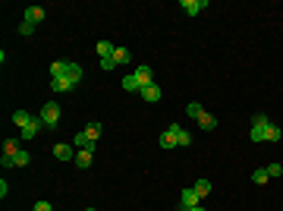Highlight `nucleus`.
<instances>
[{
    "instance_id": "1",
    "label": "nucleus",
    "mask_w": 283,
    "mask_h": 211,
    "mask_svg": "<svg viewBox=\"0 0 283 211\" xmlns=\"http://www.w3.org/2000/svg\"><path fill=\"white\" fill-rule=\"evenodd\" d=\"M41 120L47 129H57V123H60V104L57 101H47L41 107Z\"/></svg>"
},
{
    "instance_id": "2",
    "label": "nucleus",
    "mask_w": 283,
    "mask_h": 211,
    "mask_svg": "<svg viewBox=\"0 0 283 211\" xmlns=\"http://www.w3.org/2000/svg\"><path fill=\"white\" fill-rule=\"evenodd\" d=\"M267 126H271V120L265 114L255 117L252 120V142H267Z\"/></svg>"
},
{
    "instance_id": "3",
    "label": "nucleus",
    "mask_w": 283,
    "mask_h": 211,
    "mask_svg": "<svg viewBox=\"0 0 283 211\" xmlns=\"http://www.w3.org/2000/svg\"><path fill=\"white\" fill-rule=\"evenodd\" d=\"M179 133H183V126H179V123H170L167 133L160 136V148H177V145H179Z\"/></svg>"
},
{
    "instance_id": "4",
    "label": "nucleus",
    "mask_w": 283,
    "mask_h": 211,
    "mask_svg": "<svg viewBox=\"0 0 283 211\" xmlns=\"http://www.w3.org/2000/svg\"><path fill=\"white\" fill-rule=\"evenodd\" d=\"M72 164H76L79 170H88L91 164H94V148H79V151H76V161H72Z\"/></svg>"
},
{
    "instance_id": "5",
    "label": "nucleus",
    "mask_w": 283,
    "mask_h": 211,
    "mask_svg": "<svg viewBox=\"0 0 283 211\" xmlns=\"http://www.w3.org/2000/svg\"><path fill=\"white\" fill-rule=\"evenodd\" d=\"M41 126H44V120H41V117H32V123H29V126H25V129H19V139L32 142V139L38 136V129H41Z\"/></svg>"
},
{
    "instance_id": "6",
    "label": "nucleus",
    "mask_w": 283,
    "mask_h": 211,
    "mask_svg": "<svg viewBox=\"0 0 283 211\" xmlns=\"http://www.w3.org/2000/svg\"><path fill=\"white\" fill-rule=\"evenodd\" d=\"M139 95H142V98H145V101H148V104H158V101H160V95H164V91H160V85H158V82H154V85H145V88H142V91H139Z\"/></svg>"
},
{
    "instance_id": "7",
    "label": "nucleus",
    "mask_w": 283,
    "mask_h": 211,
    "mask_svg": "<svg viewBox=\"0 0 283 211\" xmlns=\"http://www.w3.org/2000/svg\"><path fill=\"white\" fill-rule=\"evenodd\" d=\"M201 10H208V0H183V13H186V16H198Z\"/></svg>"
},
{
    "instance_id": "8",
    "label": "nucleus",
    "mask_w": 283,
    "mask_h": 211,
    "mask_svg": "<svg viewBox=\"0 0 283 211\" xmlns=\"http://www.w3.org/2000/svg\"><path fill=\"white\" fill-rule=\"evenodd\" d=\"M76 151L72 145H53V158H60V161H76Z\"/></svg>"
},
{
    "instance_id": "9",
    "label": "nucleus",
    "mask_w": 283,
    "mask_h": 211,
    "mask_svg": "<svg viewBox=\"0 0 283 211\" xmlns=\"http://www.w3.org/2000/svg\"><path fill=\"white\" fill-rule=\"evenodd\" d=\"M132 72H136V79L142 82V88H145V85H154V72H151V67H145V63H142V67H136Z\"/></svg>"
},
{
    "instance_id": "10",
    "label": "nucleus",
    "mask_w": 283,
    "mask_h": 211,
    "mask_svg": "<svg viewBox=\"0 0 283 211\" xmlns=\"http://www.w3.org/2000/svg\"><path fill=\"white\" fill-rule=\"evenodd\" d=\"M44 16H47V13L41 10V6H29V10H25V19H22V22L38 25V22H44Z\"/></svg>"
},
{
    "instance_id": "11",
    "label": "nucleus",
    "mask_w": 283,
    "mask_h": 211,
    "mask_svg": "<svg viewBox=\"0 0 283 211\" xmlns=\"http://www.w3.org/2000/svg\"><path fill=\"white\" fill-rule=\"evenodd\" d=\"M66 79H70L72 85H79V82H82V67H79L76 60H66Z\"/></svg>"
},
{
    "instance_id": "12",
    "label": "nucleus",
    "mask_w": 283,
    "mask_h": 211,
    "mask_svg": "<svg viewBox=\"0 0 283 211\" xmlns=\"http://www.w3.org/2000/svg\"><path fill=\"white\" fill-rule=\"evenodd\" d=\"M195 205H201V195L195 193L192 186H189V189H183V208H195Z\"/></svg>"
},
{
    "instance_id": "13",
    "label": "nucleus",
    "mask_w": 283,
    "mask_h": 211,
    "mask_svg": "<svg viewBox=\"0 0 283 211\" xmlns=\"http://www.w3.org/2000/svg\"><path fill=\"white\" fill-rule=\"evenodd\" d=\"M3 167H22V164H29V151H19L16 158H3Z\"/></svg>"
},
{
    "instance_id": "14",
    "label": "nucleus",
    "mask_w": 283,
    "mask_h": 211,
    "mask_svg": "<svg viewBox=\"0 0 283 211\" xmlns=\"http://www.w3.org/2000/svg\"><path fill=\"white\" fill-rule=\"evenodd\" d=\"M198 126L205 129V133H211V129H217V117H211V114L205 110V114L198 117Z\"/></svg>"
},
{
    "instance_id": "15",
    "label": "nucleus",
    "mask_w": 283,
    "mask_h": 211,
    "mask_svg": "<svg viewBox=\"0 0 283 211\" xmlns=\"http://www.w3.org/2000/svg\"><path fill=\"white\" fill-rule=\"evenodd\" d=\"M120 85H123L126 91H142V82L136 79V72H129V76H123V82H120Z\"/></svg>"
},
{
    "instance_id": "16",
    "label": "nucleus",
    "mask_w": 283,
    "mask_h": 211,
    "mask_svg": "<svg viewBox=\"0 0 283 211\" xmlns=\"http://www.w3.org/2000/svg\"><path fill=\"white\" fill-rule=\"evenodd\" d=\"M13 123H16L19 129H25L32 123V114H29V110H16V114H13Z\"/></svg>"
},
{
    "instance_id": "17",
    "label": "nucleus",
    "mask_w": 283,
    "mask_h": 211,
    "mask_svg": "<svg viewBox=\"0 0 283 211\" xmlns=\"http://www.w3.org/2000/svg\"><path fill=\"white\" fill-rule=\"evenodd\" d=\"M19 151H22V148H19L16 139H6V142H3V158H16Z\"/></svg>"
},
{
    "instance_id": "18",
    "label": "nucleus",
    "mask_w": 283,
    "mask_h": 211,
    "mask_svg": "<svg viewBox=\"0 0 283 211\" xmlns=\"http://www.w3.org/2000/svg\"><path fill=\"white\" fill-rule=\"evenodd\" d=\"M129 57H132L129 48H117V51H113V63H117V67H120V63H129Z\"/></svg>"
},
{
    "instance_id": "19",
    "label": "nucleus",
    "mask_w": 283,
    "mask_h": 211,
    "mask_svg": "<svg viewBox=\"0 0 283 211\" xmlns=\"http://www.w3.org/2000/svg\"><path fill=\"white\" fill-rule=\"evenodd\" d=\"M51 88H53V91H70L72 82H70L66 76H60V79H51Z\"/></svg>"
},
{
    "instance_id": "20",
    "label": "nucleus",
    "mask_w": 283,
    "mask_h": 211,
    "mask_svg": "<svg viewBox=\"0 0 283 211\" xmlns=\"http://www.w3.org/2000/svg\"><path fill=\"white\" fill-rule=\"evenodd\" d=\"M60 76H66V60H53L51 63V79H60Z\"/></svg>"
},
{
    "instance_id": "21",
    "label": "nucleus",
    "mask_w": 283,
    "mask_h": 211,
    "mask_svg": "<svg viewBox=\"0 0 283 211\" xmlns=\"http://www.w3.org/2000/svg\"><path fill=\"white\" fill-rule=\"evenodd\" d=\"M113 51H117V48H113L110 41H98V54H101V60H107V57H113Z\"/></svg>"
},
{
    "instance_id": "22",
    "label": "nucleus",
    "mask_w": 283,
    "mask_h": 211,
    "mask_svg": "<svg viewBox=\"0 0 283 211\" xmlns=\"http://www.w3.org/2000/svg\"><path fill=\"white\" fill-rule=\"evenodd\" d=\"M85 133V139H91V142H98V136H101V123H88V126L82 129Z\"/></svg>"
},
{
    "instance_id": "23",
    "label": "nucleus",
    "mask_w": 283,
    "mask_h": 211,
    "mask_svg": "<svg viewBox=\"0 0 283 211\" xmlns=\"http://www.w3.org/2000/svg\"><path fill=\"white\" fill-rule=\"evenodd\" d=\"M192 189L201 195V199H205V195L211 193V183H208V180H195V183H192Z\"/></svg>"
},
{
    "instance_id": "24",
    "label": "nucleus",
    "mask_w": 283,
    "mask_h": 211,
    "mask_svg": "<svg viewBox=\"0 0 283 211\" xmlns=\"http://www.w3.org/2000/svg\"><path fill=\"white\" fill-rule=\"evenodd\" d=\"M186 114H189V117H192V120H198V117H201V114H205V107H201V104H198V101H192V104H189V107H186Z\"/></svg>"
},
{
    "instance_id": "25",
    "label": "nucleus",
    "mask_w": 283,
    "mask_h": 211,
    "mask_svg": "<svg viewBox=\"0 0 283 211\" xmlns=\"http://www.w3.org/2000/svg\"><path fill=\"white\" fill-rule=\"evenodd\" d=\"M267 180H271V176H267V167H258L252 174V183H258V186H261V183H267Z\"/></svg>"
},
{
    "instance_id": "26",
    "label": "nucleus",
    "mask_w": 283,
    "mask_h": 211,
    "mask_svg": "<svg viewBox=\"0 0 283 211\" xmlns=\"http://www.w3.org/2000/svg\"><path fill=\"white\" fill-rule=\"evenodd\" d=\"M280 139H283L280 126H274V123H271V126H267V142H280Z\"/></svg>"
},
{
    "instance_id": "27",
    "label": "nucleus",
    "mask_w": 283,
    "mask_h": 211,
    "mask_svg": "<svg viewBox=\"0 0 283 211\" xmlns=\"http://www.w3.org/2000/svg\"><path fill=\"white\" fill-rule=\"evenodd\" d=\"M280 174H283L280 164H271V167H267V176H280Z\"/></svg>"
},
{
    "instance_id": "28",
    "label": "nucleus",
    "mask_w": 283,
    "mask_h": 211,
    "mask_svg": "<svg viewBox=\"0 0 283 211\" xmlns=\"http://www.w3.org/2000/svg\"><path fill=\"white\" fill-rule=\"evenodd\" d=\"M179 145H183V148H186V145H192V136H189L186 129H183V133H179Z\"/></svg>"
},
{
    "instance_id": "29",
    "label": "nucleus",
    "mask_w": 283,
    "mask_h": 211,
    "mask_svg": "<svg viewBox=\"0 0 283 211\" xmlns=\"http://www.w3.org/2000/svg\"><path fill=\"white\" fill-rule=\"evenodd\" d=\"M32 211H53V208H51V202H35V208H32Z\"/></svg>"
},
{
    "instance_id": "30",
    "label": "nucleus",
    "mask_w": 283,
    "mask_h": 211,
    "mask_svg": "<svg viewBox=\"0 0 283 211\" xmlns=\"http://www.w3.org/2000/svg\"><path fill=\"white\" fill-rule=\"evenodd\" d=\"M113 67H117V63H113V57H107V60H101V70H107V72H110Z\"/></svg>"
},
{
    "instance_id": "31",
    "label": "nucleus",
    "mask_w": 283,
    "mask_h": 211,
    "mask_svg": "<svg viewBox=\"0 0 283 211\" xmlns=\"http://www.w3.org/2000/svg\"><path fill=\"white\" fill-rule=\"evenodd\" d=\"M32 29H35V25H29V22H22V25H19V35H32Z\"/></svg>"
},
{
    "instance_id": "32",
    "label": "nucleus",
    "mask_w": 283,
    "mask_h": 211,
    "mask_svg": "<svg viewBox=\"0 0 283 211\" xmlns=\"http://www.w3.org/2000/svg\"><path fill=\"white\" fill-rule=\"evenodd\" d=\"M183 211H205V208H201V205H195V208H183Z\"/></svg>"
},
{
    "instance_id": "33",
    "label": "nucleus",
    "mask_w": 283,
    "mask_h": 211,
    "mask_svg": "<svg viewBox=\"0 0 283 211\" xmlns=\"http://www.w3.org/2000/svg\"><path fill=\"white\" fill-rule=\"evenodd\" d=\"M85 211H98V208H85Z\"/></svg>"
}]
</instances>
